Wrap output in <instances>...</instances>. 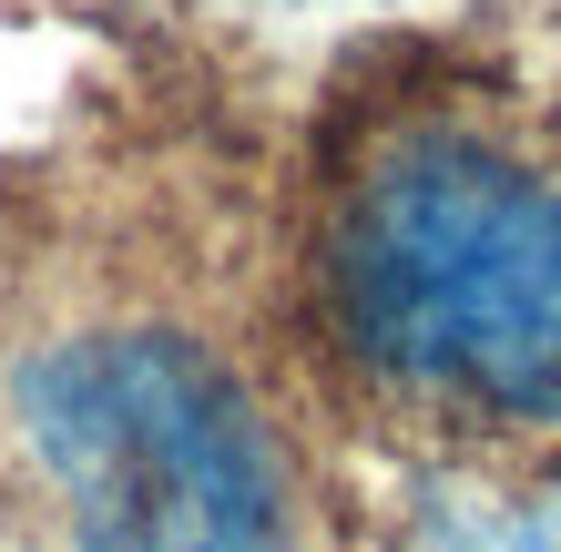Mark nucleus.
<instances>
[{
  "instance_id": "f257e3e1",
  "label": "nucleus",
  "mask_w": 561,
  "mask_h": 552,
  "mask_svg": "<svg viewBox=\"0 0 561 552\" xmlns=\"http://www.w3.org/2000/svg\"><path fill=\"white\" fill-rule=\"evenodd\" d=\"M327 317L409 409L561 419V165L470 123L378 144L327 225Z\"/></svg>"
},
{
  "instance_id": "f03ea898",
  "label": "nucleus",
  "mask_w": 561,
  "mask_h": 552,
  "mask_svg": "<svg viewBox=\"0 0 561 552\" xmlns=\"http://www.w3.org/2000/svg\"><path fill=\"white\" fill-rule=\"evenodd\" d=\"M11 419L72 552H296V481L245 379L184 328H61L11 369Z\"/></svg>"
},
{
  "instance_id": "7ed1b4c3",
  "label": "nucleus",
  "mask_w": 561,
  "mask_h": 552,
  "mask_svg": "<svg viewBox=\"0 0 561 552\" xmlns=\"http://www.w3.org/2000/svg\"><path fill=\"white\" fill-rule=\"evenodd\" d=\"M439 552H561V502H531V511H449Z\"/></svg>"
}]
</instances>
